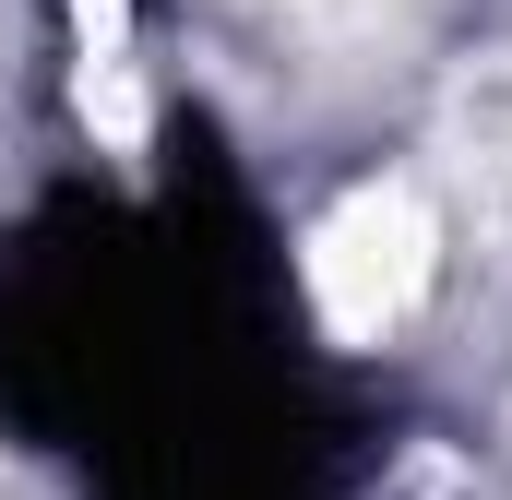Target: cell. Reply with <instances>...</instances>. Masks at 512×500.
<instances>
[{"mask_svg": "<svg viewBox=\"0 0 512 500\" xmlns=\"http://www.w3.org/2000/svg\"><path fill=\"white\" fill-rule=\"evenodd\" d=\"M429 262H441V227H429V203L405 191V179H358L322 227H310V310H322V334L334 346H382L393 322L429 298Z\"/></svg>", "mask_w": 512, "mask_h": 500, "instance_id": "6da1fadb", "label": "cell"}]
</instances>
